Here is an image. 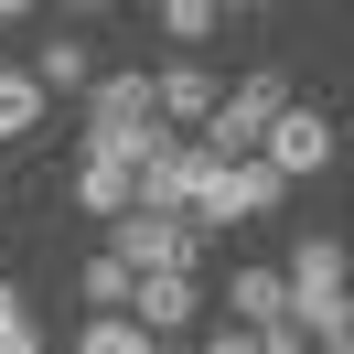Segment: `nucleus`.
Wrapping results in <instances>:
<instances>
[{"mask_svg": "<svg viewBox=\"0 0 354 354\" xmlns=\"http://www.w3.org/2000/svg\"><path fill=\"white\" fill-rule=\"evenodd\" d=\"M22 75H32V97H86V86H97V54L75 44V32H44Z\"/></svg>", "mask_w": 354, "mask_h": 354, "instance_id": "obj_8", "label": "nucleus"}, {"mask_svg": "<svg viewBox=\"0 0 354 354\" xmlns=\"http://www.w3.org/2000/svg\"><path fill=\"white\" fill-rule=\"evenodd\" d=\"M225 322H236V333H279V322H290L279 268H236V279H225Z\"/></svg>", "mask_w": 354, "mask_h": 354, "instance_id": "obj_9", "label": "nucleus"}, {"mask_svg": "<svg viewBox=\"0 0 354 354\" xmlns=\"http://www.w3.org/2000/svg\"><path fill=\"white\" fill-rule=\"evenodd\" d=\"M32 118H44V97H32V75H22V65H0V140H22Z\"/></svg>", "mask_w": 354, "mask_h": 354, "instance_id": "obj_13", "label": "nucleus"}, {"mask_svg": "<svg viewBox=\"0 0 354 354\" xmlns=\"http://www.w3.org/2000/svg\"><path fill=\"white\" fill-rule=\"evenodd\" d=\"M279 108H290V75L258 65L236 97H215V118L194 129V151H204V161H258V140H268V118H279Z\"/></svg>", "mask_w": 354, "mask_h": 354, "instance_id": "obj_2", "label": "nucleus"}, {"mask_svg": "<svg viewBox=\"0 0 354 354\" xmlns=\"http://www.w3.org/2000/svg\"><path fill=\"white\" fill-rule=\"evenodd\" d=\"M129 322H140V344H172V333H194V322H204V279H194V268L129 279Z\"/></svg>", "mask_w": 354, "mask_h": 354, "instance_id": "obj_7", "label": "nucleus"}, {"mask_svg": "<svg viewBox=\"0 0 354 354\" xmlns=\"http://www.w3.org/2000/svg\"><path fill=\"white\" fill-rule=\"evenodd\" d=\"M258 161H268V172H279V183H311V172H333V118L290 97V108L268 118V140H258Z\"/></svg>", "mask_w": 354, "mask_h": 354, "instance_id": "obj_5", "label": "nucleus"}, {"mask_svg": "<svg viewBox=\"0 0 354 354\" xmlns=\"http://www.w3.org/2000/svg\"><path fill=\"white\" fill-rule=\"evenodd\" d=\"M161 140H172V129L151 118V75H140V65H97V86H86V151H108V161L140 172Z\"/></svg>", "mask_w": 354, "mask_h": 354, "instance_id": "obj_1", "label": "nucleus"}, {"mask_svg": "<svg viewBox=\"0 0 354 354\" xmlns=\"http://www.w3.org/2000/svg\"><path fill=\"white\" fill-rule=\"evenodd\" d=\"M75 290L97 301V322H129V268H118V258H86V279H75Z\"/></svg>", "mask_w": 354, "mask_h": 354, "instance_id": "obj_12", "label": "nucleus"}, {"mask_svg": "<svg viewBox=\"0 0 354 354\" xmlns=\"http://www.w3.org/2000/svg\"><path fill=\"white\" fill-rule=\"evenodd\" d=\"M194 354H258V344H247V333H236V322H215V333H204V344H194Z\"/></svg>", "mask_w": 354, "mask_h": 354, "instance_id": "obj_16", "label": "nucleus"}, {"mask_svg": "<svg viewBox=\"0 0 354 354\" xmlns=\"http://www.w3.org/2000/svg\"><path fill=\"white\" fill-rule=\"evenodd\" d=\"M279 194H290V183L268 172V161H215V183H204V204H194V236L247 225V215H279Z\"/></svg>", "mask_w": 354, "mask_h": 354, "instance_id": "obj_4", "label": "nucleus"}, {"mask_svg": "<svg viewBox=\"0 0 354 354\" xmlns=\"http://www.w3.org/2000/svg\"><path fill=\"white\" fill-rule=\"evenodd\" d=\"M151 354H183V344H151Z\"/></svg>", "mask_w": 354, "mask_h": 354, "instance_id": "obj_17", "label": "nucleus"}, {"mask_svg": "<svg viewBox=\"0 0 354 354\" xmlns=\"http://www.w3.org/2000/svg\"><path fill=\"white\" fill-rule=\"evenodd\" d=\"M194 225H172V215H140V204H129V215H118V236H108V258L118 268H129V279H161V268H194Z\"/></svg>", "mask_w": 354, "mask_h": 354, "instance_id": "obj_6", "label": "nucleus"}, {"mask_svg": "<svg viewBox=\"0 0 354 354\" xmlns=\"http://www.w3.org/2000/svg\"><path fill=\"white\" fill-rule=\"evenodd\" d=\"M215 22H225L215 0H172V11H161V32H172V44H204V32H215Z\"/></svg>", "mask_w": 354, "mask_h": 354, "instance_id": "obj_14", "label": "nucleus"}, {"mask_svg": "<svg viewBox=\"0 0 354 354\" xmlns=\"http://www.w3.org/2000/svg\"><path fill=\"white\" fill-rule=\"evenodd\" d=\"M75 204L118 225V215L140 204V172H129V161H108V151H75Z\"/></svg>", "mask_w": 354, "mask_h": 354, "instance_id": "obj_11", "label": "nucleus"}, {"mask_svg": "<svg viewBox=\"0 0 354 354\" xmlns=\"http://www.w3.org/2000/svg\"><path fill=\"white\" fill-rule=\"evenodd\" d=\"M204 183H215V161H204L194 140H161V151L140 161V215H172V225H194Z\"/></svg>", "mask_w": 354, "mask_h": 354, "instance_id": "obj_3", "label": "nucleus"}, {"mask_svg": "<svg viewBox=\"0 0 354 354\" xmlns=\"http://www.w3.org/2000/svg\"><path fill=\"white\" fill-rule=\"evenodd\" d=\"M151 118H183V129H204V118H215V75H204L194 54H183V65H161V75H151Z\"/></svg>", "mask_w": 354, "mask_h": 354, "instance_id": "obj_10", "label": "nucleus"}, {"mask_svg": "<svg viewBox=\"0 0 354 354\" xmlns=\"http://www.w3.org/2000/svg\"><path fill=\"white\" fill-rule=\"evenodd\" d=\"M75 354H151V344H140V322H86Z\"/></svg>", "mask_w": 354, "mask_h": 354, "instance_id": "obj_15", "label": "nucleus"}]
</instances>
